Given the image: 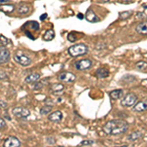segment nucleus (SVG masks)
<instances>
[{"mask_svg":"<svg viewBox=\"0 0 147 147\" xmlns=\"http://www.w3.org/2000/svg\"><path fill=\"white\" fill-rule=\"evenodd\" d=\"M102 129L108 136H119L125 134L129 129V124L124 120L116 119L106 123Z\"/></svg>","mask_w":147,"mask_h":147,"instance_id":"nucleus-1","label":"nucleus"},{"mask_svg":"<svg viewBox=\"0 0 147 147\" xmlns=\"http://www.w3.org/2000/svg\"><path fill=\"white\" fill-rule=\"evenodd\" d=\"M88 52V47L85 45L84 43H78L75 45H72L69 47L68 53L72 57H79L85 55Z\"/></svg>","mask_w":147,"mask_h":147,"instance_id":"nucleus-2","label":"nucleus"},{"mask_svg":"<svg viewBox=\"0 0 147 147\" xmlns=\"http://www.w3.org/2000/svg\"><path fill=\"white\" fill-rule=\"evenodd\" d=\"M15 62H17L18 64H20L23 67H28L32 64V59L30 56H28L27 54H25L22 51H17L13 56Z\"/></svg>","mask_w":147,"mask_h":147,"instance_id":"nucleus-3","label":"nucleus"},{"mask_svg":"<svg viewBox=\"0 0 147 147\" xmlns=\"http://www.w3.org/2000/svg\"><path fill=\"white\" fill-rule=\"evenodd\" d=\"M136 101H137V96L134 93H132V92H129L127 95H125L124 98L122 99L121 105L123 107H131V106H134L136 103Z\"/></svg>","mask_w":147,"mask_h":147,"instance_id":"nucleus-4","label":"nucleus"},{"mask_svg":"<svg viewBox=\"0 0 147 147\" xmlns=\"http://www.w3.org/2000/svg\"><path fill=\"white\" fill-rule=\"evenodd\" d=\"M12 114L15 117L20 118V119H27L28 116L30 115V110H28L25 107H14L12 109Z\"/></svg>","mask_w":147,"mask_h":147,"instance_id":"nucleus-5","label":"nucleus"},{"mask_svg":"<svg viewBox=\"0 0 147 147\" xmlns=\"http://www.w3.org/2000/svg\"><path fill=\"white\" fill-rule=\"evenodd\" d=\"M92 66V61L90 59H82V60H78L75 63V68L78 71H85L90 69Z\"/></svg>","mask_w":147,"mask_h":147,"instance_id":"nucleus-6","label":"nucleus"},{"mask_svg":"<svg viewBox=\"0 0 147 147\" xmlns=\"http://www.w3.org/2000/svg\"><path fill=\"white\" fill-rule=\"evenodd\" d=\"M11 53L5 46H1L0 47V63L1 65L5 64L10 60Z\"/></svg>","mask_w":147,"mask_h":147,"instance_id":"nucleus-7","label":"nucleus"},{"mask_svg":"<svg viewBox=\"0 0 147 147\" xmlns=\"http://www.w3.org/2000/svg\"><path fill=\"white\" fill-rule=\"evenodd\" d=\"M59 80L66 82H74L76 80V76L71 72H63L58 76Z\"/></svg>","mask_w":147,"mask_h":147,"instance_id":"nucleus-8","label":"nucleus"},{"mask_svg":"<svg viewBox=\"0 0 147 147\" xmlns=\"http://www.w3.org/2000/svg\"><path fill=\"white\" fill-rule=\"evenodd\" d=\"M147 110V98H144L142 100L136 102L134 105V111L137 113L140 112H144V111Z\"/></svg>","mask_w":147,"mask_h":147,"instance_id":"nucleus-9","label":"nucleus"},{"mask_svg":"<svg viewBox=\"0 0 147 147\" xmlns=\"http://www.w3.org/2000/svg\"><path fill=\"white\" fill-rule=\"evenodd\" d=\"M3 145L5 147H19L21 146V141L16 136H9L4 141Z\"/></svg>","mask_w":147,"mask_h":147,"instance_id":"nucleus-10","label":"nucleus"},{"mask_svg":"<svg viewBox=\"0 0 147 147\" xmlns=\"http://www.w3.org/2000/svg\"><path fill=\"white\" fill-rule=\"evenodd\" d=\"M63 119V114L61 111H54L48 115V120L52 123H59Z\"/></svg>","mask_w":147,"mask_h":147,"instance_id":"nucleus-11","label":"nucleus"},{"mask_svg":"<svg viewBox=\"0 0 147 147\" xmlns=\"http://www.w3.org/2000/svg\"><path fill=\"white\" fill-rule=\"evenodd\" d=\"M85 19H86V21L89 23H97L100 21L99 18L96 16V14L94 13L91 9H88V10L86 11V13H85Z\"/></svg>","mask_w":147,"mask_h":147,"instance_id":"nucleus-12","label":"nucleus"},{"mask_svg":"<svg viewBox=\"0 0 147 147\" xmlns=\"http://www.w3.org/2000/svg\"><path fill=\"white\" fill-rule=\"evenodd\" d=\"M65 88L64 84H58V82H55V84H52L50 86V91L53 94H61L63 92V89Z\"/></svg>","mask_w":147,"mask_h":147,"instance_id":"nucleus-13","label":"nucleus"},{"mask_svg":"<svg viewBox=\"0 0 147 147\" xmlns=\"http://www.w3.org/2000/svg\"><path fill=\"white\" fill-rule=\"evenodd\" d=\"M123 95H124L123 89H114V90L109 92V96L112 100H118V99L122 98Z\"/></svg>","mask_w":147,"mask_h":147,"instance_id":"nucleus-14","label":"nucleus"},{"mask_svg":"<svg viewBox=\"0 0 147 147\" xmlns=\"http://www.w3.org/2000/svg\"><path fill=\"white\" fill-rule=\"evenodd\" d=\"M95 75L98 79H106V78L109 77L110 72H109V70L106 68H99L98 70H96Z\"/></svg>","mask_w":147,"mask_h":147,"instance_id":"nucleus-15","label":"nucleus"},{"mask_svg":"<svg viewBox=\"0 0 147 147\" xmlns=\"http://www.w3.org/2000/svg\"><path fill=\"white\" fill-rule=\"evenodd\" d=\"M136 32L140 34H147V21L139 23L136 27Z\"/></svg>","mask_w":147,"mask_h":147,"instance_id":"nucleus-16","label":"nucleus"},{"mask_svg":"<svg viewBox=\"0 0 147 147\" xmlns=\"http://www.w3.org/2000/svg\"><path fill=\"white\" fill-rule=\"evenodd\" d=\"M39 79H40V75L38 73H32L30 75H28L26 78L25 82L27 84H34V82H36Z\"/></svg>","mask_w":147,"mask_h":147,"instance_id":"nucleus-17","label":"nucleus"},{"mask_svg":"<svg viewBox=\"0 0 147 147\" xmlns=\"http://www.w3.org/2000/svg\"><path fill=\"white\" fill-rule=\"evenodd\" d=\"M54 37H55V32L52 28H50V30H47L45 32V34L42 36V39L44 41H51V40L54 39Z\"/></svg>","mask_w":147,"mask_h":147,"instance_id":"nucleus-18","label":"nucleus"},{"mask_svg":"<svg viewBox=\"0 0 147 147\" xmlns=\"http://www.w3.org/2000/svg\"><path fill=\"white\" fill-rule=\"evenodd\" d=\"M30 12V6L27 3H20L18 5V13L22 14V15H26Z\"/></svg>","mask_w":147,"mask_h":147,"instance_id":"nucleus-19","label":"nucleus"},{"mask_svg":"<svg viewBox=\"0 0 147 147\" xmlns=\"http://www.w3.org/2000/svg\"><path fill=\"white\" fill-rule=\"evenodd\" d=\"M141 136H142V134H141L140 131H134V132H131V134L127 136V139L129 141L134 142V141L137 140V139H139Z\"/></svg>","mask_w":147,"mask_h":147,"instance_id":"nucleus-20","label":"nucleus"},{"mask_svg":"<svg viewBox=\"0 0 147 147\" xmlns=\"http://www.w3.org/2000/svg\"><path fill=\"white\" fill-rule=\"evenodd\" d=\"M0 10L1 12H4V13H12L14 10H15V5L13 4H8V5H1L0 6Z\"/></svg>","mask_w":147,"mask_h":147,"instance_id":"nucleus-21","label":"nucleus"},{"mask_svg":"<svg viewBox=\"0 0 147 147\" xmlns=\"http://www.w3.org/2000/svg\"><path fill=\"white\" fill-rule=\"evenodd\" d=\"M136 67V70H138L139 72L147 73V62H145V61H139V62H137Z\"/></svg>","mask_w":147,"mask_h":147,"instance_id":"nucleus-22","label":"nucleus"},{"mask_svg":"<svg viewBox=\"0 0 147 147\" xmlns=\"http://www.w3.org/2000/svg\"><path fill=\"white\" fill-rule=\"evenodd\" d=\"M52 105L51 104H46V105H44L43 107H42L41 109H40V111H39V113H40V115H49V114L51 113V110H52Z\"/></svg>","mask_w":147,"mask_h":147,"instance_id":"nucleus-23","label":"nucleus"},{"mask_svg":"<svg viewBox=\"0 0 147 147\" xmlns=\"http://www.w3.org/2000/svg\"><path fill=\"white\" fill-rule=\"evenodd\" d=\"M130 15H131V12H130V11H124V12H121L119 16H120V18L122 19V20H125V19L130 17Z\"/></svg>","mask_w":147,"mask_h":147,"instance_id":"nucleus-24","label":"nucleus"},{"mask_svg":"<svg viewBox=\"0 0 147 147\" xmlns=\"http://www.w3.org/2000/svg\"><path fill=\"white\" fill-rule=\"evenodd\" d=\"M68 40L71 42H75L76 40H77V37H76V34L75 32H70V34H68Z\"/></svg>","mask_w":147,"mask_h":147,"instance_id":"nucleus-25","label":"nucleus"},{"mask_svg":"<svg viewBox=\"0 0 147 147\" xmlns=\"http://www.w3.org/2000/svg\"><path fill=\"white\" fill-rule=\"evenodd\" d=\"M0 40H1V46H5L7 44V42H10V40H8L4 35H1L0 36Z\"/></svg>","mask_w":147,"mask_h":147,"instance_id":"nucleus-26","label":"nucleus"},{"mask_svg":"<svg viewBox=\"0 0 147 147\" xmlns=\"http://www.w3.org/2000/svg\"><path fill=\"white\" fill-rule=\"evenodd\" d=\"M93 143H94V141H92V140H84V141L80 142V145L87 146V145H92Z\"/></svg>","mask_w":147,"mask_h":147,"instance_id":"nucleus-27","label":"nucleus"},{"mask_svg":"<svg viewBox=\"0 0 147 147\" xmlns=\"http://www.w3.org/2000/svg\"><path fill=\"white\" fill-rule=\"evenodd\" d=\"M42 86H43V82H36V84H35V85H34V89H39V88H41Z\"/></svg>","mask_w":147,"mask_h":147,"instance_id":"nucleus-28","label":"nucleus"},{"mask_svg":"<svg viewBox=\"0 0 147 147\" xmlns=\"http://www.w3.org/2000/svg\"><path fill=\"white\" fill-rule=\"evenodd\" d=\"M0 104H1V108L2 109H7V103L3 100V99H1V100H0Z\"/></svg>","mask_w":147,"mask_h":147,"instance_id":"nucleus-29","label":"nucleus"},{"mask_svg":"<svg viewBox=\"0 0 147 147\" xmlns=\"http://www.w3.org/2000/svg\"><path fill=\"white\" fill-rule=\"evenodd\" d=\"M5 121L3 120V118H1L0 119V127H1V129H4V127H5Z\"/></svg>","mask_w":147,"mask_h":147,"instance_id":"nucleus-30","label":"nucleus"},{"mask_svg":"<svg viewBox=\"0 0 147 147\" xmlns=\"http://www.w3.org/2000/svg\"><path fill=\"white\" fill-rule=\"evenodd\" d=\"M7 79V77H6V74L3 72V71H1V80H5Z\"/></svg>","mask_w":147,"mask_h":147,"instance_id":"nucleus-31","label":"nucleus"},{"mask_svg":"<svg viewBox=\"0 0 147 147\" xmlns=\"http://www.w3.org/2000/svg\"><path fill=\"white\" fill-rule=\"evenodd\" d=\"M10 0H0V4L1 5H4L5 3H10Z\"/></svg>","mask_w":147,"mask_h":147,"instance_id":"nucleus-32","label":"nucleus"},{"mask_svg":"<svg viewBox=\"0 0 147 147\" xmlns=\"http://www.w3.org/2000/svg\"><path fill=\"white\" fill-rule=\"evenodd\" d=\"M46 17H47V14L45 13V14H43V15H41L40 16V20H44V19H46Z\"/></svg>","mask_w":147,"mask_h":147,"instance_id":"nucleus-33","label":"nucleus"},{"mask_svg":"<svg viewBox=\"0 0 147 147\" xmlns=\"http://www.w3.org/2000/svg\"><path fill=\"white\" fill-rule=\"evenodd\" d=\"M122 2H125V3H129V2H132L134 1V0H121Z\"/></svg>","mask_w":147,"mask_h":147,"instance_id":"nucleus-34","label":"nucleus"},{"mask_svg":"<svg viewBox=\"0 0 147 147\" xmlns=\"http://www.w3.org/2000/svg\"><path fill=\"white\" fill-rule=\"evenodd\" d=\"M85 17L84 15H82V14H79V15H78V18L79 19H84Z\"/></svg>","mask_w":147,"mask_h":147,"instance_id":"nucleus-35","label":"nucleus"},{"mask_svg":"<svg viewBox=\"0 0 147 147\" xmlns=\"http://www.w3.org/2000/svg\"><path fill=\"white\" fill-rule=\"evenodd\" d=\"M103 2H107V1H109V0H102Z\"/></svg>","mask_w":147,"mask_h":147,"instance_id":"nucleus-36","label":"nucleus"}]
</instances>
